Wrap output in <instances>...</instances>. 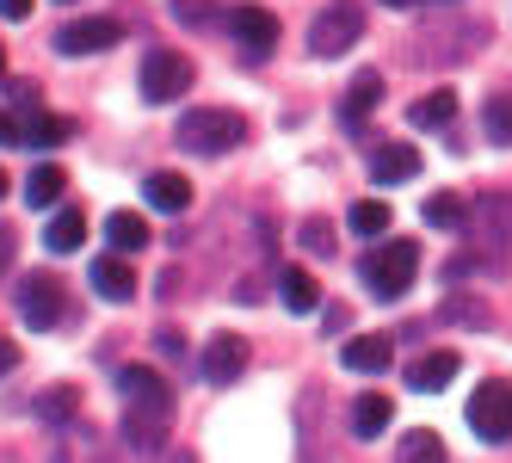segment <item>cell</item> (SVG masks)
I'll return each instance as SVG.
<instances>
[{
    "mask_svg": "<svg viewBox=\"0 0 512 463\" xmlns=\"http://www.w3.org/2000/svg\"><path fill=\"white\" fill-rule=\"evenodd\" d=\"M87 278H93V291H99L105 303H130V297H136V272L124 266L118 247H112V254H99V260L87 266Z\"/></svg>",
    "mask_w": 512,
    "mask_h": 463,
    "instance_id": "4fadbf2b",
    "label": "cell"
},
{
    "mask_svg": "<svg viewBox=\"0 0 512 463\" xmlns=\"http://www.w3.org/2000/svg\"><path fill=\"white\" fill-rule=\"evenodd\" d=\"M38 414L44 420H68V414H75V389H50V396L38 402Z\"/></svg>",
    "mask_w": 512,
    "mask_h": 463,
    "instance_id": "4dcf8cb0",
    "label": "cell"
},
{
    "mask_svg": "<svg viewBox=\"0 0 512 463\" xmlns=\"http://www.w3.org/2000/svg\"><path fill=\"white\" fill-rule=\"evenodd\" d=\"M179 19H186V25H216V13L210 7H198V0H179V7H173Z\"/></svg>",
    "mask_w": 512,
    "mask_h": 463,
    "instance_id": "836d02e7",
    "label": "cell"
},
{
    "mask_svg": "<svg viewBox=\"0 0 512 463\" xmlns=\"http://www.w3.org/2000/svg\"><path fill=\"white\" fill-rule=\"evenodd\" d=\"M0 198H7V173H0Z\"/></svg>",
    "mask_w": 512,
    "mask_h": 463,
    "instance_id": "60d3db41",
    "label": "cell"
},
{
    "mask_svg": "<svg viewBox=\"0 0 512 463\" xmlns=\"http://www.w3.org/2000/svg\"><path fill=\"white\" fill-rule=\"evenodd\" d=\"M438 322H451V328H488V303H475V297H451L445 309H438Z\"/></svg>",
    "mask_w": 512,
    "mask_h": 463,
    "instance_id": "4316f807",
    "label": "cell"
},
{
    "mask_svg": "<svg viewBox=\"0 0 512 463\" xmlns=\"http://www.w3.org/2000/svg\"><path fill=\"white\" fill-rule=\"evenodd\" d=\"M62 136H68V124H62V118H50L44 105H31V112H25V142H31V149H56Z\"/></svg>",
    "mask_w": 512,
    "mask_h": 463,
    "instance_id": "484cf974",
    "label": "cell"
},
{
    "mask_svg": "<svg viewBox=\"0 0 512 463\" xmlns=\"http://www.w3.org/2000/svg\"><path fill=\"white\" fill-rule=\"evenodd\" d=\"M62 192H68V173H62L56 161H38V167H31V180H25V204H31V210H56Z\"/></svg>",
    "mask_w": 512,
    "mask_h": 463,
    "instance_id": "2e32d148",
    "label": "cell"
},
{
    "mask_svg": "<svg viewBox=\"0 0 512 463\" xmlns=\"http://www.w3.org/2000/svg\"><path fill=\"white\" fill-rule=\"evenodd\" d=\"M13 142H25V118L0 112V149H13Z\"/></svg>",
    "mask_w": 512,
    "mask_h": 463,
    "instance_id": "d6a6232c",
    "label": "cell"
},
{
    "mask_svg": "<svg viewBox=\"0 0 512 463\" xmlns=\"http://www.w3.org/2000/svg\"><path fill=\"white\" fill-rule=\"evenodd\" d=\"M346 322H352L346 309H327V315H321V328H327V334H346Z\"/></svg>",
    "mask_w": 512,
    "mask_h": 463,
    "instance_id": "e575fe53",
    "label": "cell"
},
{
    "mask_svg": "<svg viewBox=\"0 0 512 463\" xmlns=\"http://www.w3.org/2000/svg\"><path fill=\"white\" fill-rule=\"evenodd\" d=\"M358 31H364L358 0H334V7L315 13V25H309V50H315V56H346V50L358 44Z\"/></svg>",
    "mask_w": 512,
    "mask_h": 463,
    "instance_id": "8992f818",
    "label": "cell"
},
{
    "mask_svg": "<svg viewBox=\"0 0 512 463\" xmlns=\"http://www.w3.org/2000/svg\"><path fill=\"white\" fill-rule=\"evenodd\" d=\"M105 241H112L118 254H136V247H149V223H142L136 210H112V217H105Z\"/></svg>",
    "mask_w": 512,
    "mask_h": 463,
    "instance_id": "7402d4cb",
    "label": "cell"
},
{
    "mask_svg": "<svg viewBox=\"0 0 512 463\" xmlns=\"http://www.w3.org/2000/svg\"><path fill=\"white\" fill-rule=\"evenodd\" d=\"M0 75H7V56H0Z\"/></svg>",
    "mask_w": 512,
    "mask_h": 463,
    "instance_id": "b9f144b4",
    "label": "cell"
},
{
    "mask_svg": "<svg viewBox=\"0 0 512 463\" xmlns=\"http://www.w3.org/2000/svg\"><path fill=\"white\" fill-rule=\"evenodd\" d=\"M469 223H475V247H469V254H457L445 272H451V278H463V272L500 278V272H506V241H512V198H506V192L482 198V210H475Z\"/></svg>",
    "mask_w": 512,
    "mask_h": 463,
    "instance_id": "7a4b0ae2",
    "label": "cell"
},
{
    "mask_svg": "<svg viewBox=\"0 0 512 463\" xmlns=\"http://www.w3.org/2000/svg\"><path fill=\"white\" fill-rule=\"evenodd\" d=\"M414 272H420V247L414 241H383V247H371V254L358 260V278H364V291L371 297H408V284H414Z\"/></svg>",
    "mask_w": 512,
    "mask_h": 463,
    "instance_id": "277c9868",
    "label": "cell"
},
{
    "mask_svg": "<svg viewBox=\"0 0 512 463\" xmlns=\"http://www.w3.org/2000/svg\"><path fill=\"white\" fill-rule=\"evenodd\" d=\"M173 136H179V149H192V155H229L247 142V118L223 112V105H192Z\"/></svg>",
    "mask_w": 512,
    "mask_h": 463,
    "instance_id": "3957f363",
    "label": "cell"
},
{
    "mask_svg": "<svg viewBox=\"0 0 512 463\" xmlns=\"http://www.w3.org/2000/svg\"><path fill=\"white\" fill-rule=\"evenodd\" d=\"M451 118H457V93H451V87H438V93H426L420 105H408V124H414V130H445Z\"/></svg>",
    "mask_w": 512,
    "mask_h": 463,
    "instance_id": "44dd1931",
    "label": "cell"
},
{
    "mask_svg": "<svg viewBox=\"0 0 512 463\" xmlns=\"http://www.w3.org/2000/svg\"><path fill=\"white\" fill-rule=\"evenodd\" d=\"M383 7H401V13H414V7H420V0H383Z\"/></svg>",
    "mask_w": 512,
    "mask_h": 463,
    "instance_id": "ab89813d",
    "label": "cell"
},
{
    "mask_svg": "<svg viewBox=\"0 0 512 463\" xmlns=\"http://www.w3.org/2000/svg\"><path fill=\"white\" fill-rule=\"evenodd\" d=\"M346 223H352V235H383L389 229V204L383 198H364V204H352Z\"/></svg>",
    "mask_w": 512,
    "mask_h": 463,
    "instance_id": "f546056e",
    "label": "cell"
},
{
    "mask_svg": "<svg viewBox=\"0 0 512 463\" xmlns=\"http://www.w3.org/2000/svg\"><path fill=\"white\" fill-rule=\"evenodd\" d=\"M482 130H488L494 149H506V142H512V99H488L482 105Z\"/></svg>",
    "mask_w": 512,
    "mask_h": 463,
    "instance_id": "f1b7e54d",
    "label": "cell"
},
{
    "mask_svg": "<svg viewBox=\"0 0 512 463\" xmlns=\"http://www.w3.org/2000/svg\"><path fill=\"white\" fill-rule=\"evenodd\" d=\"M13 365H19V352H13V340H0V377H7Z\"/></svg>",
    "mask_w": 512,
    "mask_h": 463,
    "instance_id": "74e56055",
    "label": "cell"
},
{
    "mask_svg": "<svg viewBox=\"0 0 512 463\" xmlns=\"http://www.w3.org/2000/svg\"><path fill=\"white\" fill-rule=\"evenodd\" d=\"M118 389H124V402H130V414H124V439H130V451H161V439H167V420H173V389L149 371V365H124L118 371Z\"/></svg>",
    "mask_w": 512,
    "mask_h": 463,
    "instance_id": "6da1fadb",
    "label": "cell"
},
{
    "mask_svg": "<svg viewBox=\"0 0 512 463\" xmlns=\"http://www.w3.org/2000/svg\"><path fill=\"white\" fill-rule=\"evenodd\" d=\"M81 241H87V217H81V210H68V204H56V217L44 229V247H50V254H75Z\"/></svg>",
    "mask_w": 512,
    "mask_h": 463,
    "instance_id": "d6986e66",
    "label": "cell"
},
{
    "mask_svg": "<svg viewBox=\"0 0 512 463\" xmlns=\"http://www.w3.org/2000/svg\"><path fill=\"white\" fill-rule=\"evenodd\" d=\"M488 44V25H475V19H457V25H426L414 31V44H408V62L414 68H445V62H463L469 50H482Z\"/></svg>",
    "mask_w": 512,
    "mask_h": 463,
    "instance_id": "5b68a950",
    "label": "cell"
},
{
    "mask_svg": "<svg viewBox=\"0 0 512 463\" xmlns=\"http://www.w3.org/2000/svg\"><path fill=\"white\" fill-rule=\"evenodd\" d=\"M204 383H216V389H223V383H235L241 371H247V340H235V334H216L210 346H204Z\"/></svg>",
    "mask_w": 512,
    "mask_h": 463,
    "instance_id": "7c38bea8",
    "label": "cell"
},
{
    "mask_svg": "<svg viewBox=\"0 0 512 463\" xmlns=\"http://www.w3.org/2000/svg\"><path fill=\"white\" fill-rule=\"evenodd\" d=\"M420 173V155L408 149V142H377L371 149V180L377 186H408Z\"/></svg>",
    "mask_w": 512,
    "mask_h": 463,
    "instance_id": "5bb4252c",
    "label": "cell"
},
{
    "mask_svg": "<svg viewBox=\"0 0 512 463\" xmlns=\"http://www.w3.org/2000/svg\"><path fill=\"white\" fill-rule=\"evenodd\" d=\"M457 377V352H426V359L408 365V389L414 396H426V389H445Z\"/></svg>",
    "mask_w": 512,
    "mask_h": 463,
    "instance_id": "ac0fdd59",
    "label": "cell"
},
{
    "mask_svg": "<svg viewBox=\"0 0 512 463\" xmlns=\"http://www.w3.org/2000/svg\"><path fill=\"white\" fill-rule=\"evenodd\" d=\"M155 346H161V352H167V359H186V340H179V334H161V340H155Z\"/></svg>",
    "mask_w": 512,
    "mask_h": 463,
    "instance_id": "d590c367",
    "label": "cell"
},
{
    "mask_svg": "<svg viewBox=\"0 0 512 463\" xmlns=\"http://www.w3.org/2000/svg\"><path fill=\"white\" fill-rule=\"evenodd\" d=\"M303 247H309V254H334V229H327V223H303Z\"/></svg>",
    "mask_w": 512,
    "mask_h": 463,
    "instance_id": "1f68e13d",
    "label": "cell"
},
{
    "mask_svg": "<svg viewBox=\"0 0 512 463\" xmlns=\"http://www.w3.org/2000/svg\"><path fill=\"white\" fill-rule=\"evenodd\" d=\"M377 99H383V75H377V68H364V75L346 87V130H358V124H364V112H371Z\"/></svg>",
    "mask_w": 512,
    "mask_h": 463,
    "instance_id": "603a6c76",
    "label": "cell"
},
{
    "mask_svg": "<svg viewBox=\"0 0 512 463\" xmlns=\"http://www.w3.org/2000/svg\"><path fill=\"white\" fill-rule=\"evenodd\" d=\"M31 13V0H0V19H25Z\"/></svg>",
    "mask_w": 512,
    "mask_h": 463,
    "instance_id": "8d00e7d4",
    "label": "cell"
},
{
    "mask_svg": "<svg viewBox=\"0 0 512 463\" xmlns=\"http://www.w3.org/2000/svg\"><path fill=\"white\" fill-rule=\"evenodd\" d=\"M229 31H235V50H241L247 62H266V56L278 50V19H272L266 7H235V13H229Z\"/></svg>",
    "mask_w": 512,
    "mask_h": 463,
    "instance_id": "9c48e42d",
    "label": "cell"
},
{
    "mask_svg": "<svg viewBox=\"0 0 512 463\" xmlns=\"http://www.w3.org/2000/svg\"><path fill=\"white\" fill-rule=\"evenodd\" d=\"M395 457L401 463H438V457H445V439H438V433H408L395 445Z\"/></svg>",
    "mask_w": 512,
    "mask_h": 463,
    "instance_id": "83f0119b",
    "label": "cell"
},
{
    "mask_svg": "<svg viewBox=\"0 0 512 463\" xmlns=\"http://www.w3.org/2000/svg\"><path fill=\"white\" fill-rule=\"evenodd\" d=\"M13 266V229H0V272Z\"/></svg>",
    "mask_w": 512,
    "mask_h": 463,
    "instance_id": "f35d334b",
    "label": "cell"
},
{
    "mask_svg": "<svg viewBox=\"0 0 512 463\" xmlns=\"http://www.w3.org/2000/svg\"><path fill=\"white\" fill-rule=\"evenodd\" d=\"M278 297H284V309H290V315H315V303H321L315 278H309L303 266H284V272H278Z\"/></svg>",
    "mask_w": 512,
    "mask_h": 463,
    "instance_id": "ffe728a7",
    "label": "cell"
},
{
    "mask_svg": "<svg viewBox=\"0 0 512 463\" xmlns=\"http://www.w3.org/2000/svg\"><path fill=\"white\" fill-rule=\"evenodd\" d=\"M124 38V25L118 19H68L56 31V50L62 56H99V50H112Z\"/></svg>",
    "mask_w": 512,
    "mask_h": 463,
    "instance_id": "8fae6325",
    "label": "cell"
},
{
    "mask_svg": "<svg viewBox=\"0 0 512 463\" xmlns=\"http://www.w3.org/2000/svg\"><path fill=\"white\" fill-rule=\"evenodd\" d=\"M420 217H426L432 229H469V204H463L457 192H432Z\"/></svg>",
    "mask_w": 512,
    "mask_h": 463,
    "instance_id": "d4e9b609",
    "label": "cell"
},
{
    "mask_svg": "<svg viewBox=\"0 0 512 463\" xmlns=\"http://www.w3.org/2000/svg\"><path fill=\"white\" fill-rule=\"evenodd\" d=\"M389 340L383 334H358V340H346V352H340V365L346 371H358V377H377V371H389Z\"/></svg>",
    "mask_w": 512,
    "mask_h": 463,
    "instance_id": "9a60e30c",
    "label": "cell"
},
{
    "mask_svg": "<svg viewBox=\"0 0 512 463\" xmlns=\"http://www.w3.org/2000/svg\"><path fill=\"white\" fill-rule=\"evenodd\" d=\"M389 420H395V402H389V396H358V402H352V433H358V439H377Z\"/></svg>",
    "mask_w": 512,
    "mask_h": 463,
    "instance_id": "cb8c5ba5",
    "label": "cell"
},
{
    "mask_svg": "<svg viewBox=\"0 0 512 463\" xmlns=\"http://www.w3.org/2000/svg\"><path fill=\"white\" fill-rule=\"evenodd\" d=\"M469 426H475V439H488V445H506L512 439V383H482L469 396Z\"/></svg>",
    "mask_w": 512,
    "mask_h": 463,
    "instance_id": "52a82bcc",
    "label": "cell"
},
{
    "mask_svg": "<svg viewBox=\"0 0 512 463\" xmlns=\"http://www.w3.org/2000/svg\"><path fill=\"white\" fill-rule=\"evenodd\" d=\"M186 87H192V62L179 50H149V56H142V99H149V105L186 99Z\"/></svg>",
    "mask_w": 512,
    "mask_h": 463,
    "instance_id": "ba28073f",
    "label": "cell"
},
{
    "mask_svg": "<svg viewBox=\"0 0 512 463\" xmlns=\"http://www.w3.org/2000/svg\"><path fill=\"white\" fill-rule=\"evenodd\" d=\"M19 322L25 328H56L62 322V284L50 272H31L19 284Z\"/></svg>",
    "mask_w": 512,
    "mask_h": 463,
    "instance_id": "30bf717a",
    "label": "cell"
},
{
    "mask_svg": "<svg viewBox=\"0 0 512 463\" xmlns=\"http://www.w3.org/2000/svg\"><path fill=\"white\" fill-rule=\"evenodd\" d=\"M142 198H149V204L161 210V217H179V210L192 204V186H186V173H149Z\"/></svg>",
    "mask_w": 512,
    "mask_h": 463,
    "instance_id": "e0dca14e",
    "label": "cell"
}]
</instances>
